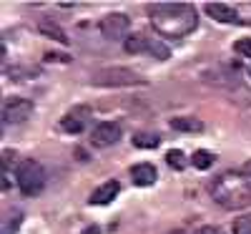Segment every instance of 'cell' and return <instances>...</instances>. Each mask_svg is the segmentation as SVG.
Segmentation results:
<instances>
[{"label": "cell", "mask_w": 251, "mask_h": 234, "mask_svg": "<svg viewBox=\"0 0 251 234\" xmlns=\"http://www.w3.org/2000/svg\"><path fill=\"white\" fill-rule=\"evenodd\" d=\"M149 18L151 26L161 38L169 40H181L188 33L199 28V13L188 3H158L149 5Z\"/></svg>", "instance_id": "6da1fadb"}, {"label": "cell", "mask_w": 251, "mask_h": 234, "mask_svg": "<svg viewBox=\"0 0 251 234\" xmlns=\"http://www.w3.org/2000/svg\"><path fill=\"white\" fill-rule=\"evenodd\" d=\"M211 197L224 209H241L251 204V186L249 181H244V174L226 172L211 181Z\"/></svg>", "instance_id": "7a4b0ae2"}, {"label": "cell", "mask_w": 251, "mask_h": 234, "mask_svg": "<svg viewBox=\"0 0 251 234\" xmlns=\"http://www.w3.org/2000/svg\"><path fill=\"white\" fill-rule=\"evenodd\" d=\"M15 181H18V189L23 191L25 197H35L43 191L46 186V169L40 161L35 159H23L15 169Z\"/></svg>", "instance_id": "3957f363"}, {"label": "cell", "mask_w": 251, "mask_h": 234, "mask_svg": "<svg viewBox=\"0 0 251 234\" xmlns=\"http://www.w3.org/2000/svg\"><path fill=\"white\" fill-rule=\"evenodd\" d=\"M96 86H106V88H123V86H143L146 78L131 68L123 66H111V68H100L93 73Z\"/></svg>", "instance_id": "277c9868"}, {"label": "cell", "mask_w": 251, "mask_h": 234, "mask_svg": "<svg viewBox=\"0 0 251 234\" xmlns=\"http://www.w3.org/2000/svg\"><path fill=\"white\" fill-rule=\"evenodd\" d=\"M123 48L128 51V53H149L156 60H169V56H171V51L166 48L163 40L151 38V35H146V33H131L128 38L123 40Z\"/></svg>", "instance_id": "5b68a950"}, {"label": "cell", "mask_w": 251, "mask_h": 234, "mask_svg": "<svg viewBox=\"0 0 251 234\" xmlns=\"http://www.w3.org/2000/svg\"><path fill=\"white\" fill-rule=\"evenodd\" d=\"M128 28H131V18L126 13H108L98 23V30H100V35L106 40H123V38H128Z\"/></svg>", "instance_id": "8992f818"}, {"label": "cell", "mask_w": 251, "mask_h": 234, "mask_svg": "<svg viewBox=\"0 0 251 234\" xmlns=\"http://www.w3.org/2000/svg\"><path fill=\"white\" fill-rule=\"evenodd\" d=\"M121 134H123V129L116 121H100L91 134V144L96 148H108V146L121 141Z\"/></svg>", "instance_id": "52a82bcc"}, {"label": "cell", "mask_w": 251, "mask_h": 234, "mask_svg": "<svg viewBox=\"0 0 251 234\" xmlns=\"http://www.w3.org/2000/svg\"><path fill=\"white\" fill-rule=\"evenodd\" d=\"M30 114H33V101H28V98H8L5 106H3V123L5 126L23 123Z\"/></svg>", "instance_id": "ba28073f"}, {"label": "cell", "mask_w": 251, "mask_h": 234, "mask_svg": "<svg viewBox=\"0 0 251 234\" xmlns=\"http://www.w3.org/2000/svg\"><path fill=\"white\" fill-rule=\"evenodd\" d=\"M91 121V109L88 106H73V109L60 118V129L66 134H80Z\"/></svg>", "instance_id": "9c48e42d"}, {"label": "cell", "mask_w": 251, "mask_h": 234, "mask_svg": "<svg viewBox=\"0 0 251 234\" xmlns=\"http://www.w3.org/2000/svg\"><path fill=\"white\" fill-rule=\"evenodd\" d=\"M206 13L211 15L214 20H219V23H226V26H239V23H246V20H241V15L236 13V8L224 5V3H208V5H206Z\"/></svg>", "instance_id": "30bf717a"}, {"label": "cell", "mask_w": 251, "mask_h": 234, "mask_svg": "<svg viewBox=\"0 0 251 234\" xmlns=\"http://www.w3.org/2000/svg\"><path fill=\"white\" fill-rule=\"evenodd\" d=\"M118 191H121V184L116 181V179H108V181H103L93 194H91V199H88V204H93V206H106V204H111L116 197H118Z\"/></svg>", "instance_id": "8fae6325"}, {"label": "cell", "mask_w": 251, "mask_h": 234, "mask_svg": "<svg viewBox=\"0 0 251 234\" xmlns=\"http://www.w3.org/2000/svg\"><path fill=\"white\" fill-rule=\"evenodd\" d=\"M156 169H153V164H136V166H131V179H133V184L136 186H151L153 181H156Z\"/></svg>", "instance_id": "7c38bea8"}, {"label": "cell", "mask_w": 251, "mask_h": 234, "mask_svg": "<svg viewBox=\"0 0 251 234\" xmlns=\"http://www.w3.org/2000/svg\"><path fill=\"white\" fill-rule=\"evenodd\" d=\"M20 222H23V211L20 209H8L0 222V234H18Z\"/></svg>", "instance_id": "4fadbf2b"}, {"label": "cell", "mask_w": 251, "mask_h": 234, "mask_svg": "<svg viewBox=\"0 0 251 234\" xmlns=\"http://www.w3.org/2000/svg\"><path fill=\"white\" fill-rule=\"evenodd\" d=\"M38 30L40 33H43V35H48V38H53V40H58V43H63V46H66L68 43V35H66V30H63L58 23H55V20H40V23H38Z\"/></svg>", "instance_id": "5bb4252c"}, {"label": "cell", "mask_w": 251, "mask_h": 234, "mask_svg": "<svg viewBox=\"0 0 251 234\" xmlns=\"http://www.w3.org/2000/svg\"><path fill=\"white\" fill-rule=\"evenodd\" d=\"M171 129L176 131H186V134H196L203 129V123L194 116H178V118H171Z\"/></svg>", "instance_id": "9a60e30c"}, {"label": "cell", "mask_w": 251, "mask_h": 234, "mask_svg": "<svg viewBox=\"0 0 251 234\" xmlns=\"http://www.w3.org/2000/svg\"><path fill=\"white\" fill-rule=\"evenodd\" d=\"M214 161H216V156H214L211 151H206V148H199V151H194V156H191V166H196L199 172H206V169H211Z\"/></svg>", "instance_id": "2e32d148"}, {"label": "cell", "mask_w": 251, "mask_h": 234, "mask_svg": "<svg viewBox=\"0 0 251 234\" xmlns=\"http://www.w3.org/2000/svg\"><path fill=\"white\" fill-rule=\"evenodd\" d=\"M158 144H161L158 134H151V131H138V134H133V146H136V148H158Z\"/></svg>", "instance_id": "e0dca14e"}, {"label": "cell", "mask_w": 251, "mask_h": 234, "mask_svg": "<svg viewBox=\"0 0 251 234\" xmlns=\"http://www.w3.org/2000/svg\"><path fill=\"white\" fill-rule=\"evenodd\" d=\"M166 161H169V166L176 169V172L186 169V154L181 151V148H171V151H166Z\"/></svg>", "instance_id": "ac0fdd59"}, {"label": "cell", "mask_w": 251, "mask_h": 234, "mask_svg": "<svg viewBox=\"0 0 251 234\" xmlns=\"http://www.w3.org/2000/svg\"><path fill=\"white\" fill-rule=\"evenodd\" d=\"M231 232H234V234H251V214L236 217L234 224H231Z\"/></svg>", "instance_id": "d6986e66"}, {"label": "cell", "mask_w": 251, "mask_h": 234, "mask_svg": "<svg viewBox=\"0 0 251 234\" xmlns=\"http://www.w3.org/2000/svg\"><path fill=\"white\" fill-rule=\"evenodd\" d=\"M234 51L239 53V56H244V58H251V38L246 35V38H239L236 43H234Z\"/></svg>", "instance_id": "ffe728a7"}, {"label": "cell", "mask_w": 251, "mask_h": 234, "mask_svg": "<svg viewBox=\"0 0 251 234\" xmlns=\"http://www.w3.org/2000/svg\"><path fill=\"white\" fill-rule=\"evenodd\" d=\"M196 234H226L221 227H214V224H208V227H201V229H196Z\"/></svg>", "instance_id": "44dd1931"}, {"label": "cell", "mask_w": 251, "mask_h": 234, "mask_svg": "<svg viewBox=\"0 0 251 234\" xmlns=\"http://www.w3.org/2000/svg\"><path fill=\"white\" fill-rule=\"evenodd\" d=\"M83 234H100V229H98V224H91V227L83 229Z\"/></svg>", "instance_id": "7402d4cb"}, {"label": "cell", "mask_w": 251, "mask_h": 234, "mask_svg": "<svg viewBox=\"0 0 251 234\" xmlns=\"http://www.w3.org/2000/svg\"><path fill=\"white\" fill-rule=\"evenodd\" d=\"M241 174H244V176H249V179H251V159H249V161H246V164H244V169H241Z\"/></svg>", "instance_id": "603a6c76"}, {"label": "cell", "mask_w": 251, "mask_h": 234, "mask_svg": "<svg viewBox=\"0 0 251 234\" xmlns=\"http://www.w3.org/2000/svg\"><path fill=\"white\" fill-rule=\"evenodd\" d=\"M46 58H55V56H53V53H48V56H46ZM58 60H63V63H68V60H71V58H68V56H58Z\"/></svg>", "instance_id": "cb8c5ba5"}, {"label": "cell", "mask_w": 251, "mask_h": 234, "mask_svg": "<svg viewBox=\"0 0 251 234\" xmlns=\"http://www.w3.org/2000/svg\"><path fill=\"white\" fill-rule=\"evenodd\" d=\"M249 76H251V66H249Z\"/></svg>", "instance_id": "d4e9b609"}]
</instances>
